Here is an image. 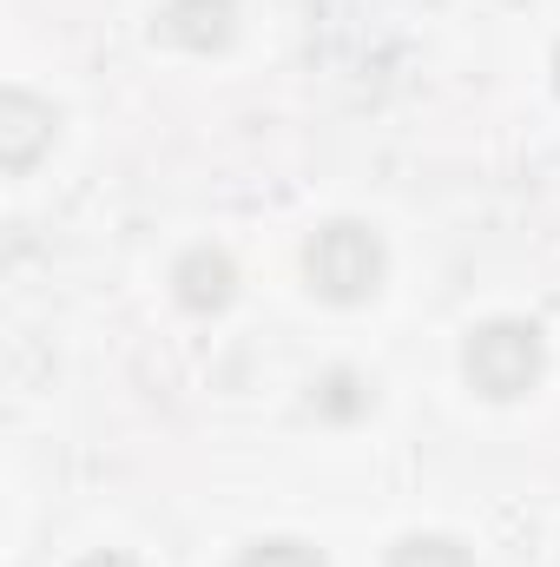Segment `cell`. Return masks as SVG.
<instances>
[{
  "label": "cell",
  "mask_w": 560,
  "mask_h": 567,
  "mask_svg": "<svg viewBox=\"0 0 560 567\" xmlns=\"http://www.w3.org/2000/svg\"><path fill=\"white\" fill-rule=\"evenodd\" d=\"M541 363H548V350H541V330H535V323H515V317H501V323H481V330L468 337V350H462V370H468V383H475L481 396H495V403H515V396H528V390L541 383Z\"/></svg>",
  "instance_id": "6da1fadb"
},
{
  "label": "cell",
  "mask_w": 560,
  "mask_h": 567,
  "mask_svg": "<svg viewBox=\"0 0 560 567\" xmlns=\"http://www.w3.org/2000/svg\"><path fill=\"white\" fill-rule=\"evenodd\" d=\"M383 265H390L383 238L363 231V225H323L310 238V251H303V278H310V290L323 303H363V297H376Z\"/></svg>",
  "instance_id": "7a4b0ae2"
},
{
  "label": "cell",
  "mask_w": 560,
  "mask_h": 567,
  "mask_svg": "<svg viewBox=\"0 0 560 567\" xmlns=\"http://www.w3.org/2000/svg\"><path fill=\"white\" fill-rule=\"evenodd\" d=\"M238 33V0H165L158 7V40L185 53H218Z\"/></svg>",
  "instance_id": "3957f363"
},
{
  "label": "cell",
  "mask_w": 560,
  "mask_h": 567,
  "mask_svg": "<svg viewBox=\"0 0 560 567\" xmlns=\"http://www.w3.org/2000/svg\"><path fill=\"white\" fill-rule=\"evenodd\" d=\"M0 145H7V172H33L40 145H53V106H40L33 93H7L0 100Z\"/></svg>",
  "instance_id": "277c9868"
},
{
  "label": "cell",
  "mask_w": 560,
  "mask_h": 567,
  "mask_svg": "<svg viewBox=\"0 0 560 567\" xmlns=\"http://www.w3.org/2000/svg\"><path fill=\"white\" fill-rule=\"evenodd\" d=\"M172 284H178V303H185V310H225L231 290H238V271H231L225 251H185L178 271H172Z\"/></svg>",
  "instance_id": "5b68a950"
},
{
  "label": "cell",
  "mask_w": 560,
  "mask_h": 567,
  "mask_svg": "<svg viewBox=\"0 0 560 567\" xmlns=\"http://www.w3.org/2000/svg\"><path fill=\"white\" fill-rule=\"evenodd\" d=\"M390 567H475V561H468V548L448 542V535H409V542L390 555Z\"/></svg>",
  "instance_id": "8992f818"
},
{
  "label": "cell",
  "mask_w": 560,
  "mask_h": 567,
  "mask_svg": "<svg viewBox=\"0 0 560 567\" xmlns=\"http://www.w3.org/2000/svg\"><path fill=\"white\" fill-rule=\"evenodd\" d=\"M238 567H330V561L317 548H303V542H258Z\"/></svg>",
  "instance_id": "52a82bcc"
},
{
  "label": "cell",
  "mask_w": 560,
  "mask_h": 567,
  "mask_svg": "<svg viewBox=\"0 0 560 567\" xmlns=\"http://www.w3.org/2000/svg\"><path fill=\"white\" fill-rule=\"evenodd\" d=\"M80 567H133L126 555H93V561H80Z\"/></svg>",
  "instance_id": "ba28073f"
},
{
  "label": "cell",
  "mask_w": 560,
  "mask_h": 567,
  "mask_svg": "<svg viewBox=\"0 0 560 567\" xmlns=\"http://www.w3.org/2000/svg\"><path fill=\"white\" fill-rule=\"evenodd\" d=\"M554 80H560V47H554Z\"/></svg>",
  "instance_id": "9c48e42d"
}]
</instances>
